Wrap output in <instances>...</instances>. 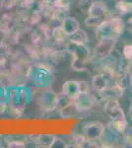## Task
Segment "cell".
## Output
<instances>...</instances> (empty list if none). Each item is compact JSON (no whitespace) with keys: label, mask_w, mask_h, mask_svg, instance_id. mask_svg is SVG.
I'll list each match as a JSON object with an SVG mask.
<instances>
[{"label":"cell","mask_w":132,"mask_h":148,"mask_svg":"<svg viewBox=\"0 0 132 148\" xmlns=\"http://www.w3.org/2000/svg\"><path fill=\"white\" fill-rule=\"evenodd\" d=\"M51 147L53 148H65V147H68V145L66 144V142L64 140L60 139V138H57L55 137L53 142L51 144Z\"/></svg>","instance_id":"603a6c76"},{"label":"cell","mask_w":132,"mask_h":148,"mask_svg":"<svg viewBox=\"0 0 132 148\" xmlns=\"http://www.w3.org/2000/svg\"><path fill=\"white\" fill-rule=\"evenodd\" d=\"M55 136L52 134H42V135H38L37 137V143L38 146H42V147H47L49 148L51 147V144L53 142Z\"/></svg>","instance_id":"2e32d148"},{"label":"cell","mask_w":132,"mask_h":148,"mask_svg":"<svg viewBox=\"0 0 132 148\" xmlns=\"http://www.w3.org/2000/svg\"><path fill=\"white\" fill-rule=\"evenodd\" d=\"M105 113L109 119L110 121H126V116L123 110L120 107L117 100H109L105 101Z\"/></svg>","instance_id":"8992f818"},{"label":"cell","mask_w":132,"mask_h":148,"mask_svg":"<svg viewBox=\"0 0 132 148\" xmlns=\"http://www.w3.org/2000/svg\"><path fill=\"white\" fill-rule=\"evenodd\" d=\"M125 91V87L120 84L116 83L114 86H109L104 91L100 92L99 95L104 101H109V100H117L123 95Z\"/></svg>","instance_id":"9c48e42d"},{"label":"cell","mask_w":132,"mask_h":148,"mask_svg":"<svg viewBox=\"0 0 132 148\" xmlns=\"http://www.w3.org/2000/svg\"><path fill=\"white\" fill-rule=\"evenodd\" d=\"M67 51L71 56L72 58L71 66L76 71H85L87 68V62L92 56L91 51L86 47V45L77 44L69 40L67 45Z\"/></svg>","instance_id":"6da1fadb"},{"label":"cell","mask_w":132,"mask_h":148,"mask_svg":"<svg viewBox=\"0 0 132 148\" xmlns=\"http://www.w3.org/2000/svg\"><path fill=\"white\" fill-rule=\"evenodd\" d=\"M93 2H94L93 0H79L78 6L82 12H87L88 13L89 9H90L91 5L93 4Z\"/></svg>","instance_id":"7402d4cb"},{"label":"cell","mask_w":132,"mask_h":148,"mask_svg":"<svg viewBox=\"0 0 132 148\" xmlns=\"http://www.w3.org/2000/svg\"><path fill=\"white\" fill-rule=\"evenodd\" d=\"M103 21H104V19L92 17V16H88V18L85 20V24H86V26H88V27L97 28L98 26L103 22Z\"/></svg>","instance_id":"44dd1931"},{"label":"cell","mask_w":132,"mask_h":148,"mask_svg":"<svg viewBox=\"0 0 132 148\" xmlns=\"http://www.w3.org/2000/svg\"><path fill=\"white\" fill-rule=\"evenodd\" d=\"M67 17L66 16V11L61 10V9H57L54 7L52 13L50 14V18H51L52 22H57L59 24H61L63 22V20Z\"/></svg>","instance_id":"ac0fdd59"},{"label":"cell","mask_w":132,"mask_h":148,"mask_svg":"<svg viewBox=\"0 0 132 148\" xmlns=\"http://www.w3.org/2000/svg\"><path fill=\"white\" fill-rule=\"evenodd\" d=\"M40 104L45 111H51L58 106V97L54 92L45 91L40 97Z\"/></svg>","instance_id":"8fae6325"},{"label":"cell","mask_w":132,"mask_h":148,"mask_svg":"<svg viewBox=\"0 0 132 148\" xmlns=\"http://www.w3.org/2000/svg\"><path fill=\"white\" fill-rule=\"evenodd\" d=\"M129 74H130V84H129V85L131 86V91H132V73H129Z\"/></svg>","instance_id":"83f0119b"},{"label":"cell","mask_w":132,"mask_h":148,"mask_svg":"<svg viewBox=\"0 0 132 148\" xmlns=\"http://www.w3.org/2000/svg\"><path fill=\"white\" fill-rule=\"evenodd\" d=\"M110 78H112V76L110 75V74L107 73V72L96 74V75H94L93 78H92L93 88L98 93L104 91L105 89H107V88L109 86Z\"/></svg>","instance_id":"30bf717a"},{"label":"cell","mask_w":132,"mask_h":148,"mask_svg":"<svg viewBox=\"0 0 132 148\" xmlns=\"http://www.w3.org/2000/svg\"><path fill=\"white\" fill-rule=\"evenodd\" d=\"M2 5H4V0H0V7Z\"/></svg>","instance_id":"f1b7e54d"},{"label":"cell","mask_w":132,"mask_h":148,"mask_svg":"<svg viewBox=\"0 0 132 148\" xmlns=\"http://www.w3.org/2000/svg\"><path fill=\"white\" fill-rule=\"evenodd\" d=\"M53 6L57 9L68 11L70 9V0H54Z\"/></svg>","instance_id":"ffe728a7"},{"label":"cell","mask_w":132,"mask_h":148,"mask_svg":"<svg viewBox=\"0 0 132 148\" xmlns=\"http://www.w3.org/2000/svg\"><path fill=\"white\" fill-rule=\"evenodd\" d=\"M124 31V22L121 18H109L105 19L102 23L96 28V36L99 40L105 38H114L117 39L120 37Z\"/></svg>","instance_id":"7a4b0ae2"},{"label":"cell","mask_w":132,"mask_h":148,"mask_svg":"<svg viewBox=\"0 0 132 148\" xmlns=\"http://www.w3.org/2000/svg\"><path fill=\"white\" fill-rule=\"evenodd\" d=\"M7 99L15 111L20 110L23 112V109L30 100V91L27 88H12L7 94Z\"/></svg>","instance_id":"3957f363"},{"label":"cell","mask_w":132,"mask_h":148,"mask_svg":"<svg viewBox=\"0 0 132 148\" xmlns=\"http://www.w3.org/2000/svg\"><path fill=\"white\" fill-rule=\"evenodd\" d=\"M83 92H89L88 85L85 82H80V81L76 80L66 81L62 86L61 90V94L65 95L71 99H75L80 93Z\"/></svg>","instance_id":"5b68a950"},{"label":"cell","mask_w":132,"mask_h":148,"mask_svg":"<svg viewBox=\"0 0 132 148\" xmlns=\"http://www.w3.org/2000/svg\"><path fill=\"white\" fill-rule=\"evenodd\" d=\"M127 23H128V25L130 26V27L132 28V18L129 19V20H128V22H127Z\"/></svg>","instance_id":"4316f807"},{"label":"cell","mask_w":132,"mask_h":148,"mask_svg":"<svg viewBox=\"0 0 132 148\" xmlns=\"http://www.w3.org/2000/svg\"><path fill=\"white\" fill-rule=\"evenodd\" d=\"M107 13H109V8H107V4L104 1H94L93 4L91 5L90 9L88 11V15L92 16V17L105 19Z\"/></svg>","instance_id":"7c38bea8"},{"label":"cell","mask_w":132,"mask_h":148,"mask_svg":"<svg viewBox=\"0 0 132 148\" xmlns=\"http://www.w3.org/2000/svg\"><path fill=\"white\" fill-rule=\"evenodd\" d=\"M116 40L114 38H105L99 40V44L97 45L93 56L98 60H105L111 54L114 47L116 45Z\"/></svg>","instance_id":"277c9868"},{"label":"cell","mask_w":132,"mask_h":148,"mask_svg":"<svg viewBox=\"0 0 132 148\" xmlns=\"http://www.w3.org/2000/svg\"><path fill=\"white\" fill-rule=\"evenodd\" d=\"M69 39H70L71 42H77V44H81V45H86L89 40L86 32L81 28L76 33H74L73 35L69 36Z\"/></svg>","instance_id":"9a60e30c"},{"label":"cell","mask_w":132,"mask_h":148,"mask_svg":"<svg viewBox=\"0 0 132 148\" xmlns=\"http://www.w3.org/2000/svg\"><path fill=\"white\" fill-rule=\"evenodd\" d=\"M123 56L130 60L132 58V45H126L123 47Z\"/></svg>","instance_id":"cb8c5ba5"},{"label":"cell","mask_w":132,"mask_h":148,"mask_svg":"<svg viewBox=\"0 0 132 148\" xmlns=\"http://www.w3.org/2000/svg\"><path fill=\"white\" fill-rule=\"evenodd\" d=\"M128 113H129V116L132 119V103L130 104V107H129V111H128Z\"/></svg>","instance_id":"484cf974"},{"label":"cell","mask_w":132,"mask_h":148,"mask_svg":"<svg viewBox=\"0 0 132 148\" xmlns=\"http://www.w3.org/2000/svg\"><path fill=\"white\" fill-rule=\"evenodd\" d=\"M105 130V126L102 123H90L84 126L83 135L88 140L93 142L100 141L102 135L104 134Z\"/></svg>","instance_id":"52a82bcc"},{"label":"cell","mask_w":132,"mask_h":148,"mask_svg":"<svg viewBox=\"0 0 132 148\" xmlns=\"http://www.w3.org/2000/svg\"><path fill=\"white\" fill-rule=\"evenodd\" d=\"M26 143L23 141H19V140H12V141H9L8 147L11 148H21V147H25Z\"/></svg>","instance_id":"d4e9b609"},{"label":"cell","mask_w":132,"mask_h":148,"mask_svg":"<svg viewBox=\"0 0 132 148\" xmlns=\"http://www.w3.org/2000/svg\"><path fill=\"white\" fill-rule=\"evenodd\" d=\"M61 27L64 30V32L66 33V35L71 36L74 33H76L80 29V23L78 22V20L74 17H67L64 19L63 22L61 23Z\"/></svg>","instance_id":"5bb4252c"},{"label":"cell","mask_w":132,"mask_h":148,"mask_svg":"<svg viewBox=\"0 0 132 148\" xmlns=\"http://www.w3.org/2000/svg\"><path fill=\"white\" fill-rule=\"evenodd\" d=\"M67 37L68 36L66 35V33L64 32V30L62 29L61 26H56L52 30V38L54 39L55 42H63Z\"/></svg>","instance_id":"d6986e66"},{"label":"cell","mask_w":132,"mask_h":148,"mask_svg":"<svg viewBox=\"0 0 132 148\" xmlns=\"http://www.w3.org/2000/svg\"><path fill=\"white\" fill-rule=\"evenodd\" d=\"M74 105L78 113H84V112L89 111L94 105V98L90 95V91L80 93L74 99Z\"/></svg>","instance_id":"ba28073f"},{"label":"cell","mask_w":132,"mask_h":148,"mask_svg":"<svg viewBox=\"0 0 132 148\" xmlns=\"http://www.w3.org/2000/svg\"><path fill=\"white\" fill-rule=\"evenodd\" d=\"M49 72L47 71L44 68H42V66H40L38 68L37 72H34L32 75L33 82L35 83L39 87H42V86H47V83L49 82Z\"/></svg>","instance_id":"4fadbf2b"},{"label":"cell","mask_w":132,"mask_h":148,"mask_svg":"<svg viewBox=\"0 0 132 148\" xmlns=\"http://www.w3.org/2000/svg\"><path fill=\"white\" fill-rule=\"evenodd\" d=\"M116 8L121 14H126L132 11V2L128 0H116Z\"/></svg>","instance_id":"e0dca14e"}]
</instances>
